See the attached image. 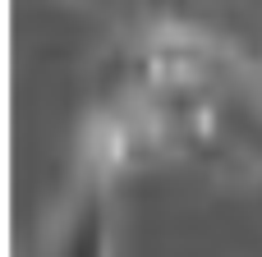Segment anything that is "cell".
<instances>
[{"mask_svg":"<svg viewBox=\"0 0 262 257\" xmlns=\"http://www.w3.org/2000/svg\"><path fill=\"white\" fill-rule=\"evenodd\" d=\"M78 5H92V9H101V5H115V0H78Z\"/></svg>","mask_w":262,"mask_h":257,"instance_id":"cell-2","label":"cell"},{"mask_svg":"<svg viewBox=\"0 0 262 257\" xmlns=\"http://www.w3.org/2000/svg\"><path fill=\"white\" fill-rule=\"evenodd\" d=\"M111 179L92 175V170H74V179L64 184L51 225H46V244L41 257H111L115 253V221H111Z\"/></svg>","mask_w":262,"mask_h":257,"instance_id":"cell-1","label":"cell"}]
</instances>
